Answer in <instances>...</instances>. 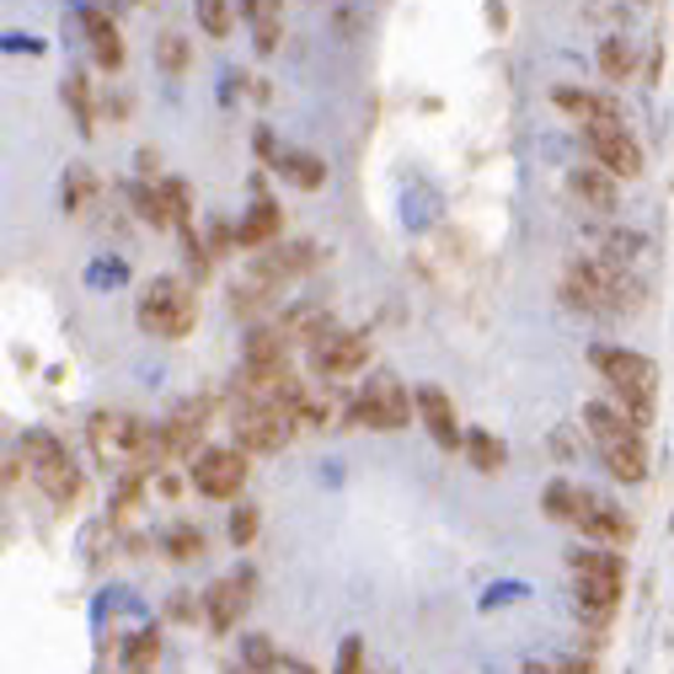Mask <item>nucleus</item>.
I'll return each mask as SVG.
<instances>
[{"label":"nucleus","mask_w":674,"mask_h":674,"mask_svg":"<svg viewBox=\"0 0 674 674\" xmlns=\"http://www.w3.org/2000/svg\"><path fill=\"white\" fill-rule=\"evenodd\" d=\"M279 333L290 337V342H300V348H316L322 337H333V311L327 305H290L284 311V322H279Z\"/></svg>","instance_id":"obj_14"},{"label":"nucleus","mask_w":674,"mask_h":674,"mask_svg":"<svg viewBox=\"0 0 674 674\" xmlns=\"http://www.w3.org/2000/svg\"><path fill=\"white\" fill-rule=\"evenodd\" d=\"M599 456H605V471H610L616 482H627V487L648 482V445H642V434H637V439H621V445H605Z\"/></svg>","instance_id":"obj_17"},{"label":"nucleus","mask_w":674,"mask_h":674,"mask_svg":"<svg viewBox=\"0 0 674 674\" xmlns=\"http://www.w3.org/2000/svg\"><path fill=\"white\" fill-rule=\"evenodd\" d=\"M465 456H471V465H476V471H487V476H493V471H504V461H508L504 439H493L487 428H476V434L465 439Z\"/></svg>","instance_id":"obj_22"},{"label":"nucleus","mask_w":674,"mask_h":674,"mask_svg":"<svg viewBox=\"0 0 674 674\" xmlns=\"http://www.w3.org/2000/svg\"><path fill=\"white\" fill-rule=\"evenodd\" d=\"M65 102H70V113H76V128L91 139V134H97V108H91V86H86L81 70L65 76Z\"/></svg>","instance_id":"obj_23"},{"label":"nucleus","mask_w":674,"mask_h":674,"mask_svg":"<svg viewBox=\"0 0 674 674\" xmlns=\"http://www.w3.org/2000/svg\"><path fill=\"white\" fill-rule=\"evenodd\" d=\"M231 428H236V450L247 456H279L290 439H295V407H279V402H241L231 413Z\"/></svg>","instance_id":"obj_4"},{"label":"nucleus","mask_w":674,"mask_h":674,"mask_svg":"<svg viewBox=\"0 0 674 674\" xmlns=\"http://www.w3.org/2000/svg\"><path fill=\"white\" fill-rule=\"evenodd\" d=\"M91 188H97V182H91V171H86V167H70V182H65V210L81 214L86 204H91Z\"/></svg>","instance_id":"obj_33"},{"label":"nucleus","mask_w":674,"mask_h":674,"mask_svg":"<svg viewBox=\"0 0 674 674\" xmlns=\"http://www.w3.org/2000/svg\"><path fill=\"white\" fill-rule=\"evenodd\" d=\"M364 359H370V337L342 333V327H337L333 337H322V342L311 348V375L316 380H348V375L364 370Z\"/></svg>","instance_id":"obj_8"},{"label":"nucleus","mask_w":674,"mask_h":674,"mask_svg":"<svg viewBox=\"0 0 674 674\" xmlns=\"http://www.w3.org/2000/svg\"><path fill=\"white\" fill-rule=\"evenodd\" d=\"M156 65H161L167 76H188V70H193V43L182 38V33H161V38H156Z\"/></svg>","instance_id":"obj_24"},{"label":"nucleus","mask_w":674,"mask_h":674,"mask_svg":"<svg viewBox=\"0 0 674 674\" xmlns=\"http://www.w3.org/2000/svg\"><path fill=\"white\" fill-rule=\"evenodd\" d=\"M139 327L150 337H188L199 327V295L182 284V279H150L145 290H139Z\"/></svg>","instance_id":"obj_2"},{"label":"nucleus","mask_w":674,"mask_h":674,"mask_svg":"<svg viewBox=\"0 0 674 674\" xmlns=\"http://www.w3.org/2000/svg\"><path fill=\"white\" fill-rule=\"evenodd\" d=\"M279 171H284L295 188H305V193H316V188L327 182V161H322V156H305V150H290V156L279 161Z\"/></svg>","instance_id":"obj_21"},{"label":"nucleus","mask_w":674,"mask_h":674,"mask_svg":"<svg viewBox=\"0 0 674 674\" xmlns=\"http://www.w3.org/2000/svg\"><path fill=\"white\" fill-rule=\"evenodd\" d=\"M584 428L594 434L599 450H605V445H621V439H637V428L621 418L610 402H589V407H584Z\"/></svg>","instance_id":"obj_19"},{"label":"nucleus","mask_w":674,"mask_h":674,"mask_svg":"<svg viewBox=\"0 0 674 674\" xmlns=\"http://www.w3.org/2000/svg\"><path fill=\"white\" fill-rule=\"evenodd\" d=\"M589 359H594V370L605 375V385H621V391H642V396H653V391H659V370H653V359H642L637 348H616V342H599Z\"/></svg>","instance_id":"obj_7"},{"label":"nucleus","mask_w":674,"mask_h":674,"mask_svg":"<svg viewBox=\"0 0 674 674\" xmlns=\"http://www.w3.org/2000/svg\"><path fill=\"white\" fill-rule=\"evenodd\" d=\"M199 27H204L210 38H231V27H236V5H231V0H199Z\"/></svg>","instance_id":"obj_29"},{"label":"nucleus","mask_w":674,"mask_h":674,"mask_svg":"<svg viewBox=\"0 0 674 674\" xmlns=\"http://www.w3.org/2000/svg\"><path fill=\"white\" fill-rule=\"evenodd\" d=\"M273 236H279V210H273V204H257L252 220L236 231L241 247H262V241H273Z\"/></svg>","instance_id":"obj_27"},{"label":"nucleus","mask_w":674,"mask_h":674,"mask_svg":"<svg viewBox=\"0 0 674 674\" xmlns=\"http://www.w3.org/2000/svg\"><path fill=\"white\" fill-rule=\"evenodd\" d=\"M257 48H262V54H273V48H279V22H273V16H262V22H257Z\"/></svg>","instance_id":"obj_36"},{"label":"nucleus","mask_w":674,"mask_h":674,"mask_svg":"<svg viewBox=\"0 0 674 674\" xmlns=\"http://www.w3.org/2000/svg\"><path fill=\"white\" fill-rule=\"evenodd\" d=\"M257 536V508H236V514H231V541H236V547H247V541H252Z\"/></svg>","instance_id":"obj_35"},{"label":"nucleus","mask_w":674,"mask_h":674,"mask_svg":"<svg viewBox=\"0 0 674 674\" xmlns=\"http://www.w3.org/2000/svg\"><path fill=\"white\" fill-rule=\"evenodd\" d=\"M161 551H167L171 562H193V557H204V530L199 525H171L167 536H161Z\"/></svg>","instance_id":"obj_26"},{"label":"nucleus","mask_w":674,"mask_h":674,"mask_svg":"<svg viewBox=\"0 0 674 674\" xmlns=\"http://www.w3.org/2000/svg\"><path fill=\"white\" fill-rule=\"evenodd\" d=\"M247 659H252V664H273V648H268V642H247Z\"/></svg>","instance_id":"obj_37"},{"label":"nucleus","mask_w":674,"mask_h":674,"mask_svg":"<svg viewBox=\"0 0 674 674\" xmlns=\"http://www.w3.org/2000/svg\"><path fill=\"white\" fill-rule=\"evenodd\" d=\"M22 461L33 471V482L48 493V504H76L81 498V471H76L70 450L48 428H27L22 434Z\"/></svg>","instance_id":"obj_3"},{"label":"nucleus","mask_w":674,"mask_h":674,"mask_svg":"<svg viewBox=\"0 0 674 674\" xmlns=\"http://www.w3.org/2000/svg\"><path fill=\"white\" fill-rule=\"evenodd\" d=\"M573 525H578L589 541H605V547H627V541H632V519H627L621 508H610L599 493H584V487H578V514H573Z\"/></svg>","instance_id":"obj_10"},{"label":"nucleus","mask_w":674,"mask_h":674,"mask_svg":"<svg viewBox=\"0 0 674 674\" xmlns=\"http://www.w3.org/2000/svg\"><path fill=\"white\" fill-rule=\"evenodd\" d=\"M188 476H193V487L214 498V504H231L241 487H247V450H236V445H214V450H199L193 465H188Z\"/></svg>","instance_id":"obj_6"},{"label":"nucleus","mask_w":674,"mask_h":674,"mask_svg":"<svg viewBox=\"0 0 674 674\" xmlns=\"http://www.w3.org/2000/svg\"><path fill=\"white\" fill-rule=\"evenodd\" d=\"M568 182H573L578 204H584V210H594V214H610V210H616V199H621V188H616L621 177H610L605 167H578Z\"/></svg>","instance_id":"obj_15"},{"label":"nucleus","mask_w":674,"mask_h":674,"mask_svg":"<svg viewBox=\"0 0 674 674\" xmlns=\"http://www.w3.org/2000/svg\"><path fill=\"white\" fill-rule=\"evenodd\" d=\"M418 413V396H407V385L391 375H375L364 380V391L353 396V407H348V418L359 423V428H375V434H396V428H407Z\"/></svg>","instance_id":"obj_5"},{"label":"nucleus","mask_w":674,"mask_h":674,"mask_svg":"<svg viewBox=\"0 0 674 674\" xmlns=\"http://www.w3.org/2000/svg\"><path fill=\"white\" fill-rule=\"evenodd\" d=\"M568 568H573V573H589V578H616V584H627V562H621V551H573V557H568Z\"/></svg>","instance_id":"obj_20"},{"label":"nucleus","mask_w":674,"mask_h":674,"mask_svg":"<svg viewBox=\"0 0 674 674\" xmlns=\"http://www.w3.org/2000/svg\"><path fill=\"white\" fill-rule=\"evenodd\" d=\"M86 33H91V54H97V65H108V70H119L124 65V43H119V27L97 11V5H86L81 11Z\"/></svg>","instance_id":"obj_18"},{"label":"nucleus","mask_w":674,"mask_h":674,"mask_svg":"<svg viewBox=\"0 0 674 674\" xmlns=\"http://www.w3.org/2000/svg\"><path fill=\"white\" fill-rule=\"evenodd\" d=\"M337 674H364V642H359V637H342V648H337Z\"/></svg>","instance_id":"obj_34"},{"label":"nucleus","mask_w":674,"mask_h":674,"mask_svg":"<svg viewBox=\"0 0 674 674\" xmlns=\"http://www.w3.org/2000/svg\"><path fill=\"white\" fill-rule=\"evenodd\" d=\"M562 295H568V305H578V311L610 316V311H621V305H637V300H642V284H637L616 257H584V262L568 268Z\"/></svg>","instance_id":"obj_1"},{"label":"nucleus","mask_w":674,"mask_h":674,"mask_svg":"<svg viewBox=\"0 0 674 674\" xmlns=\"http://www.w3.org/2000/svg\"><path fill=\"white\" fill-rule=\"evenodd\" d=\"M247 584H252V578H241V584H236V578H220V584L204 594L214 632H231V627L241 621V610H247Z\"/></svg>","instance_id":"obj_16"},{"label":"nucleus","mask_w":674,"mask_h":674,"mask_svg":"<svg viewBox=\"0 0 674 674\" xmlns=\"http://www.w3.org/2000/svg\"><path fill=\"white\" fill-rule=\"evenodd\" d=\"M418 418H423V428L445 445V450H456V445H461V418H456V407H450V396H445L439 385H423L418 391Z\"/></svg>","instance_id":"obj_12"},{"label":"nucleus","mask_w":674,"mask_h":674,"mask_svg":"<svg viewBox=\"0 0 674 674\" xmlns=\"http://www.w3.org/2000/svg\"><path fill=\"white\" fill-rule=\"evenodd\" d=\"M584 134H589L594 167H605L610 177H621V182L642 177V145L627 134V124H589Z\"/></svg>","instance_id":"obj_9"},{"label":"nucleus","mask_w":674,"mask_h":674,"mask_svg":"<svg viewBox=\"0 0 674 674\" xmlns=\"http://www.w3.org/2000/svg\"><path fill=\"white\" fill-rule=\"evenodd\" d=\"M551 102L562 108V113H573L578 124H621V102L616 97H605V91H584V86H557L551 91Z\"/></svg>","instance_id":"obj_11"},{"label":"nucleus","mask_w":674,"mask_h":674,"mask_svg":"<svg viewBox=\"0 0 674 674\" xmlns=\"http://www.w3.org/2000/svg\"><path fill=\"white\" fill-rule=\"evenodd\" d=\"M284 348H290V337L284 333L257 327V333L247 337V364H284Z\"/></svg>","instance_id":"obj_28"},{"label":"nucleus","mask_w":674,"mask_h":674,"mask_svg":"<svg viewBox=\"0 0 674 674\" xmlns=\"http://www.w3.org/2000/svg\"><path fill=\"white\" fill-rule=\"evenodd\" d=\"M156 659H161V637H156V632H134L124 642V664L134 674H139V670H156Z\"/></svg>","instance_id":"obj_31"},{"label":"nucleus","mask_w":674,"mask_h":674,"mask_svg":"<svg viewBox=\"0 0 674 674\" xmlns=\"http://www.w3.org/2000/svg\"><path fill=\"white\" fill-rule=\"evenodd\" d=\"M541 504H547V514H551V519H562V525H573V514H578V487H573V482H551V487H547V498H541Z\"/></svg>","instance_id":"obj_32"},{"label":"nucleus","mask_w":674,"mask_h":674,"mask_svg":"<svg viewBox=\"0 0 674 674\" xmlns=\"http://www.w3.org/2000/svg\"><path fill=\"white\" fill-rule=\"evenodd\" d=\"M621 594H627V584H616V578L573 573V599H578V610H584L589 621H610V616L621 610Z\"/></svg>","instance_id":"obj_13"},{"label":"nucleus","mask_w":674,"mask_h":674,"mask_svg":"<svg viewBox=\"0 0 674 674\" xmlns=\"http://www.w3.org/2000/svg\"><path fill=\"white\" fill-rule=\"evenodd\" d=\"M134 210L145 214L150 225H171V220H182V214H177V199H171V188H134Z\"/></svg>","instance_id":"obj_25"},{"label":"nucleus","mask_w":674,"mask_h":674,"mask_svg":"<svg viewBox=\"0 0 674 674\" xmlns=\"http://www.w3.org/2000/svg\"><path fill=\"white\" fill-rule=\"evenodd\" d=\"M599 70H605V81H627L632 76V48H627V38L599 43Z\"/></svg>","instance_id":"obj_30"}]
</instances>
